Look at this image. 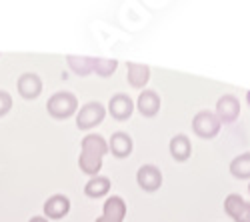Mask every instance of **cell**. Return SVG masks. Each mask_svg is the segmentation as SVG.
Here are the masks:
<instances>
[{"mask_svg":"<svg viewBox=\"0 0 250 222\" xmlns=\"http://www.w3.org/2000/svg\"><path fill=\"white\" fill-rule=\"evenodd\" d=\"M46 110L52 118H58V120H64V118H70L76 110H78V100L72 92H56L48 98L46 102Z\"/></svg>","mask_w":250,"mask_h":222,"instance_id":"cell-1","label":"cell"},{"mask_svg":"<svg viewBox=\"0 0 250 222\" xmlns=\"http://www.w3.org/2000/svg\"><path fill=\"white\" fill-rule=\"evenodd\" d=\"M104 116H106V108H104L100 102H88V104H84L78 110L76 126L80 130H90V128H94V126H98L102 122Z\"/></svg>","mask_w":250,"mask_h":222,"instance_id":"cell-3","label":"cell"},{"mask_svg":"<svg viewBox=\"0 0 250 222\" xmlns=\"http://www.w3.org/2000/svg\"><path fill=\"white\" fill-rule=\"evenodd\" d=\"M126 216V202L120 196H110L102 206V218L112 220V222H124Z\"/></svg>","mask_w":250,"mask_h":222,"instance_id":"cell-11","label":"cell"},{"mask_svg":"<svg viewBox=\"0 0 250 222\" xmlns=\"http://www.w3.org/2000/svg\"><path fill=\"white\" fill-rule=\"evenodd\" d=\"M12 108V96L6 90H0V118L6 116Z\"/></svg>","mask_w":250,"mask_h":222,"instance_id":"cell-21","label":"cell"},{"mask_svg":"<svg viewBox=\"0 0 250 222\" xmlns=\"http://www.w3.org/2000/svg\"><path fill=\"white\" fill-rule=\"evenodd\" d=\"M80 152H88V154L104 158V154L108 152V142L100 134H88V136L82 138V150Z\"/></svg>","mask_w":250,"mask_h":222,"instance_id":"cell-15","label":"cell"},{"mask_svg":"<svg viewBox=\"0 0 250 222\" xmlns=\"http://www.w3.org/2000/svg\"><path fill=\"white\" fill-rule=\"evenodd\" d=\"M108 150L116 158L130 156L132 154V138L126 132H114L112 138H110V142H108Z\"/></svg>","mask_w":250,"mask_h":222,"instance_id":"cell-14","label":"cell"},{"mask_svg":"<svg viewBox=\"0 0 250 222\" xmlns=\"http://www.w3.org/2000/svg\"><path fill=\"white\" fill-rule=\"evenodd\" d=\"M66 62L70 66V70L78 76H88L92 72V58L88 56H66Z\"/></svg>","mask_w":250,"mask_h":222,"instance_id":"cell-19","label":"cell"},{"mask_svg":"<svg viewBox=\"0 0 250 222\" xmlns=\"http://www.w3.org/2000/svg\"><path fill=\"white\" fill-rule=\"evenodd\" d=\"M68 212H70V200L64 194H54L44 202V214L48 218L60 220V218H64Z\"/></svg>","mask_w":250,"mask_h":222,"instance_id":"cell-9","label":"cell"},{"mask_svg":"<svg viewBox=\"0 0 250 222\" xmlns=\"http://www.w3.org/2000/svg\"><path fill=\"white\" fill-rule=\"evenodd\" d=\"M78 166L80 170L88 174V176H98L100 168H102V158L100 156H94V154H88V152H80L78 156Z\"/></svg>","mask_w":250,"mask_h":222,"instance_id":"cell-17","label":"cell"},{"mask_svg":"<svg viewBox=\"0 0 250 222\" xmlns=\"http://www.w3.org/2000/svg\"><path fill=\"white\" fill-rule=\"evenodd\" d=\"M224 210L234 222H250V202H244L240 194H228L224 198Z\"/></svg>","mask_w":250,"mask_h":222,"instance_id":"cell-7","label":"cell"},{"mask_svg":"<svg viewBox=\"0 0 250 222\" xmlns=\"http://www.w3.org/2000/svg\"><path fill=\"white\" fill-rule=\"evenodd\" d=\"M30 222H48L44 216H34V218H30Z\"/></svg>","mask_w":250,"mask_h":222,"instance_id":"cell-22","label":"cell"},{"mask_svg":"<svg viewBox=\"0 0 250 222\" xmlns=\"http://www.w3.org/2000/svg\"><path fill=\"white\" fill-rule=\"evenodd\" d=\"M108 112L116 120H128L134 112V102L128 94H114L108 102Z\"/></svg>","mask_w":250,"mask_h":222,"instance_id":"cell-8","label":"cell"},{"mask_svg":"<svg viewBox=\"0 0 250 222\" xmlns=\"http://www.w3.org/2000/svg\"><path fill=\"white\" fill-rule=\"evenodd\" d=\"M230 174L238 180L250 178V152H244V154H240L232 160L230 162Z\"/></svg>","mask_w":250,"mask_h":222,"instance_id":"cell-18","label":"cell"},{"mask_svg":"<svg viewBox=\"0 0 250 222\" xmlns=\"http://www.w3.org/2000/svg\"><path fill=\"white\" fill-rule=\"evenodd\" d=\"M136 108L142 116H146V118H152L158 114L160 110V96L154 92V90H144L140 92L138 100H136Z\"/></svg>","mask_w":250,"mask_h":222,"instance_id":"cell-10","label":"cell"},{"mask_svg":"<svg viewBox=\"0 0 250 222\" xmlns=\"http://www.w3.org/2000/svg\"><path fill=\"white\" fill-rule=\"evenodd\" d=\"M240 116V102L238 98L232 96V94H224L218 98L216 102V118L220 120V124H232L236 122Z\"/></svg>","mask_w":250,"mask_h":222,"instance_id":"cell-4","label":"cell"},{"mask_svg":"<svg viewBox=\"0 0 250 222\" xmlns=\"http://www.w3.org/2000/svg\"><path fill=\"white\" fill-rule=\"evenodd\" d=\"M116 68H118V60H110V58H92V72H96V74L102 76V78L110 76Z\"/></svg>","mask_w":250,"mask_h":222,"instance_id":"cell-20","label":"cell"},{"mask_svg":"<svg viewBox=\"0 0 250 222\" xmlns=\"http://www.w3.org/2000/svg\"><path fill=\"white\" fill-rule=\"evenodd\" d=\"M136 182L144 192H156L162 186V172L154 164H144L136 172Z\"/></svg>","mask_w":250,"mask_h":222,"instance_id":"cell-5","label":"cell"},{"mask_svg":"<svg viewBox=\"0 0 250 222\" xmlns=\"http://www.w3.org/2000/svg\"><path fill=\"white\" fill-rule=\"evenodd\" d=\"M126 80L132 88H144L150 80V68L146 64H136L130 62L126 66Z\"/></svg>","mask_w":250,"mask_h":222,"instance_id":"cell-13","label":"cell"},{"mask_svg":"<svg viewBox=\"0 0 250 222\" xmlns=\"http://www.w3.org/2000/svg\"><path fill=\"white\" fill-rule=\"evenodd\" d=\"M108 192H110V180L106 176H94L84 186V194L90 196V198H102Z\"/></svg>","mask_w":250,"mask_h":222,"instance_id":"cell-16","label":"cell"},{"mask_svg":"<svg viewBox=\"0 0 250 222\" xmlns=\"http://www.w3.org/2000/svg\"><path fill=\"white\" fill-rule=\"evenodd\" d=\"M96 222H112V220H106V218H102V216H100V218H96Z\"/></svg>","mask_w":250,"mask_h":222,"instance_id":"cell-23","label":"cell"},{"mask_svg":"<svg viewBox=\"0 0 250 222\" xmlns=\"http://www.w3.org/2000/svg\"><path fill=\"white\" fill-rule=\"evenodd\" d=\"M248 192H250V184H248Z\"/></svg>","mask_w":250,"mask_h":222,"instance_id":"cell-25","label":"cell"},{"mask_svg":"<svg viewBox=\"0 0 250 222\" xmlns=\"http://www.w3.org/2000/svg\"><path fill=\"white\" fill-rule=\"evenodd\" d=\"M246 102H248V104H250V90H248V92H246Z\"/></svg>","mask_w":250,"mask_h":222,"instance_id":"cell-24","label":"cell"},{"mask_svg":"<svg viewBox=\"0 0 250 222\" xmlns=\"http://www.w3.org/2000/svg\"><path fill=\"white\" fill-rule=\"evenodd\" d=\"M168 148H170V154H172V158L176 160V162H186V160L190 158V154H192L190 138H188V136H184V134H176V136H172Z\"/></svg>","mask_w":250,"mask_h":222,"instance_id":"cell-12","label":"cell"},{"mask_svg":"<svg viewBox=\"0 0 250 222\" xmlns=\"http://www.w3.org/2000/svg\"><path fill=\"white\" fill-rule=\"evenodd\" d=\"M18 94L26 98V100H34L40 96V92H42V80H40V76L36 72H24L18 76Z\"/></svg>","mask_w":250,"mask_h":222,"instance_id":"cell-6","label":"cell"},{"mask_svg":"<svg viewBox=\"0 0 250 222\" xmlns=\"http://www.w3.org/2000/svg\"><path fill=\"white\" fill-rule=\"evenodd\" d=\"M220 120L216 118L214 112H208V110H200L194 118H192V130L196 136L204 138V140H210L220 132Z\"/></svg>","mask_w":250,"mask_h":222,"instance_id":"cell-2","label":"cell"}]
</instances>
